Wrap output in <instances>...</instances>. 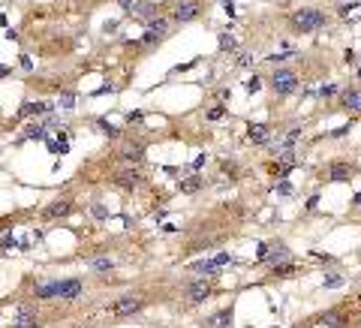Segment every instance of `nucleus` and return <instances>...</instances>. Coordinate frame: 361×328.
I'll list each match as a JSON object with an SVG mask.
<instances>
[{"instance_id": "nucleus-1", "label": "nucleus", "mask_w": 361, "mask_h": 328, "mask_svg": "<svg viewBox=\"0 0 361 328\" xmlns=\"http://www.w3.org/2000/svg\"><path fill=\"white\" fill-rule=\"evenodd\" d=\"M322 27H328V12L325 9L304 6V9H295L289 15V30L292 33H316Z\"/></svg>"}, {"instance_id": "nucleus-2", "label": "nucleus", "mask_w": 361, "mask_h": 328, "mask_svg": "<svg viewBox=\"0 0 361 328\" xmlns=\"http://www.w3.org/2000/svg\"><path fill=\"white\" fill-rule=\"evenodd\" d=\"M145 307H148V298L142 295V292H124V295H117L114 301L106 304V313L114 316V319H127V316L142 313Z\"/></svg>"}, {"instance_id": "nucleus-3", "label": "nucleus", "mask_w": 361, "mask_h": 328, "mask_svg": "<svg viewBox=\"0 0 361 328\" xmlns=\"http://www.w3.org/2000/svg\"><path fill=\"white\" fill-rule=\"evenodd\" d=\"M175 21L169 19V15H157V19H151V21H145V33H142V39H139V45H145V48H157V45H163L169 37H171V27Z\"/></svg>"}, {"instance_id": "nucleus-4", "label": "nucleus", "mask_w": 361, "mask_h": 328, "mask_svg": "<svg viewBox=\"0 0 361 328\" xmlns=\"http://www.w3.org/2000/svg\"><path fill=\"white\" fill-rule=\"evenodd\" d=\"M109 181H112V187L124 190V193H135V190L145 184V172H142V166H130L127 163V166H120Z\"/></svg>"}, {"instance_id": "nucleus-5", "label": "nucleus", "mask_w": 361, "mask_h": 328, "mask_svg": "<svg viewBox=\"0 0 361 328\" xmlns=\"http://www.w3.org/2000/svg\"><path fill=\"white\" fill-rule=\"evenodd\" d=\"M268 84H271V91L277 96H289V94L298 91V73L286 70V66H277V70L268 76Z\"/></svg>"}, {"instance_id": "nucleus-6", "label": "nucleus", "mask_w": 361, "mask_h": 328, "mask_svg": "<svg viewBox=\"0 0 361 328\" xmlns=\"http://www.w3.org/2000/svg\"><path fill=\"white\" fill-rule=\"evenodd\" d=\"M202 9H205L202 0H178V3H171L169 19L175 24H190V21H196L202 15Z\"/></svg>"}, {"instance_id": "nucleus-7", "label": "nucleus", "mask_w": 361, "mask_h": 328, "mask_svg": "<svg viewBox=\"0 0 361 328\" xmlns=\"http://www.w3.org/2000/svg\"><path fill=\"white\" fill-rule=\"evenodd\" d=\"M214 295V286L208 283V280H199V277H193L190 283H187L184 289H181V298H184V304H205Z\"/></svg>"}, {"instance_id": "nucleus-8", "label": "nucleus", "mask_w": 361, "mask_h": 328, "mask_svg": "<svg viewBox=\"0 0 361 328\" xmlns=\"http://www.w3.org/2000/svg\"><path fill=\"white\" fill-rule=\"evenodd\" d=\"M352 316H355V310L349 304H340V307H331V310H325V313H319L316 322L325 325V328H349Z\"/></svg>"}, {"instance_id": "nucleus-9", "label": "nucleus", "mask_w": 361, "mask_h": 328, "mask_svg": "<svg viewBox=\"0 0 361 328\" xmlns=\"http://www.w3.org/2000/svg\"><path fill=\"white\" fill-rule=\"evenodd\" d=\"M358 175V166L355 163H346V160H334L322 169V178L325 181H331V184H346Z\"/></svg>"}, {"instance_id": "nucleus-10", "label": "nucleus", "mask_w": 361, "mask_h": 328, "mask_svg": "<svg viewBox=\"0 0 361 328\" xmlns=\"http://www.w3.org/2000/svg\"><path fill=\"white\" fill-rule=\"evenodd\" d=\"M76 211V199L70 196V193H66V196H57L55 202H51V205H45V211H42V220L45 223H55V220H66V217H70Z\"/></svg>"}, {"instance_id": "nucleus-11", "label": "nucleus", "mask_w": 361, "mask_h": 328, "mask_svg": "<svg viewBox=\"0 0 361 328\" xmlns=\"http://www.w3.org/2000/svg\"><path fill=\"white\" fill-rule=\"evenodd\" d=\"M145 154H148V145L142 139H127V142L117 145V157L124 163H130V166H142Z\"/></svg>"}, {"instance_id": "nucleus-12", "label": "nucleus", "mask_w": 361, "mask_h": 328, "mask_svg": "<svg viewBox=\"0 0 361 328\" xmlns=\"http://www.w3.org/2000/svg\"><path fill=\"white\" fill-rule=\"evenodd\" d=\"M286 262H295V259H292L289 244H286V241H271L268 256H265V265H268V268H277V265H286Z\"/></svg>"}, {"instance_id": "nucleus-13", "label": "nucleus", "mask_w": 361, "mask_h": 328, "mask_svg": "<svg viewBox=\"0 0 361 328\" xmlns=\"http://www.w3.org/2000/svg\"><path fill=\"white\" fill-rule=\"evenodd\" d=\"M81 292H84V280H81V277H63V280H60L57 298H60V301H76Z\"/></svg>"}, {"instance_id": "nucleus-14", "label": "nucleus", "mask_w": 361, "mask_h": 328, "mask_svg": "<svg viewBox=\"0 0 361 328\" xmlns=\"http://www.w3.org/2000/svg\"><path fill=\"white\" fill-rule=\"evenodd\" d=\"M57 292H60V280H39V283H33L30 295L37 301H51V298H57Z\"/></svg>"}, {"instance_id": "nucleus-15", "label": "nucleus", "mask_w": 361, "mask_h": 328, "mask_svg": "<svg viewBox=\"0 0 361 328\" xmlns=\"http://www.w3.org/2000/svg\"><path fill=\"white\" fill-rule=\"evenodd\" d=\"M340 109L346 115H361V91L358 88H349L340 94Z\"/></svg>"}, {"instance_id": "nucleus-16", "label": "nucleus", "mask_w": 361, "mask_h": 328, "mask_svg": "<svg viewBox=\"0 0 361 328\" xmlns=\"http://www.w3.org/2000/svg\"><path fill=\"white\" fill-rule=\"evenodd\" d=\"M190 274H193V277H199V280H211V277H217V274H220V265H214V259H211V262H205V259H202V262H193L190 265Z\"/></svg>"}, {"instance_id": "nucleus-17", "label": "nucleus", "mask_w": 361, "mask_h": 328, "mask_svg": "<svg viewBox=\"0 0 361 328\" xmlns=\"http://www.w3.org/2000/svg\"><path fill=\"white\" fill-rule=\"evenodd\" d=\"M205 187V181H202V175L199 172H190V175H184L181 178V184H178V190L184 196H193V193H199V190Z\"/></svg>"}, {"instance_id": "nucleus-18", "label": "nucleus", "mask_w": 361, "mask_h": 328, "mask_svg": "<svg viewBox=\"0 0 361 328\" xmlns=\"http://www.w3.org/2000/svg\"><path fill=\"white\" fill-rule=\"evenodd\" d=\"M133 15H135V19H142V21H151V19H157V15H163V6L151 3V0H142V3H135Z\"/></svg>"}, {"instance_id": "nucleus-19", "label": "nucleus", "mask_w": 361, "mask_h": 328, "mask_svg": "<svg viewBox=\"0 0 361 328\" xmlns=\"http://www.w3.org/2000/svg\"><path fill=\"white\" fill-rule=\"evenodd\" d=\"M247 135H250L253 145H268V139H271V127H268V124H250V127H247Z\"/></svg>"}, {"instance_id": "nucleus-20", "label": "nucleus", "mask_w": 361, "mask_h": 328, "mask_svg": "<svg viewBox=\"0 0 361 328\" xmlns=\"http://www.w3.org/2000/svg\"><path fill=\"white\" fill-rule=\"evenodd\" d=\"M220 247V238H196L187 244V253H196V250H214Z\"/></svg>"}, {"instance_id": "nucleus-21", "label": "nucleus", "mask_w": 361, "mask_h": 328, "mask_svg": "<svg viewBox=\"0 0 361 328\" xmlns=\"http://www.w3.org/2000/svg\"><path fill=\"white\" fill-rule=\"evenodd\" d=\"M289 172H292V166H289V163H283L280 157L274 160V163H268V175H271V178H280V181H283V178L289 175Z\"/></svg>"}, {"instance_id": "nucleus-22", "label": "nucleus", "mask_w": 361, "mask_h": 328, "mask_svg": "<svg viewBox=\"0 0 361 328\" xmlns=\"http://www.w3.org/2000/svg\"><path fill=\"white\" fill-rule=\"evenodd\" d=\"M220 172H223V178H229V181L241 178V166L235 160H220Z\"/></svg>"}, {"instance_id": "nucleus-23", "label": "nucleus", "mask_w": 361, "mask_h": 328, "mask_svg": "<svg viewBox=\"0 0 361 328\" xmlns=\"http://www.w3.org/2000/svg\"><path fill=\"white\" fill-rule=\"evenodd\" d=\"M298 271H301V268H298L295 262H286V265H277V268H271L268 274H271V277H277V280H280V277H295Z\"/></svg>"}, {"instance_id": "nucleus-24", "label": "nucleus", "mask_w": 361, "mask_h": 328, "mask_svg": "<svg viewBox=\"0 0 361 328\" xmlns=\"http://www.w3.org/2000/svg\"><path fill=\"white\" fill-rule=\"evenodd\" d=\"M112 268H114L112 259H91V271L96 274H112Z\"/></svg>"}, {"instance_id": "nucleus-25", "label": "nucleus", "mask_w": 361, "mask_h": 328, "mask_svg": "<svg viewBox=\"0 0 361 328\" xmlns=\"http://www.w3.org/2000/svg\"><path fill=\"white\" fill-rule=\"evenodd\" d=\"M42 112H48V106H42V102H24L21 112H19V117H27V115H42Z\"/></svg>"}, {"instance_id": "nucleus-26", "label": "nucleus", "mask_w": 361, "mask_h": 328, "mask_svg": "<svg viewBox=\"0 0 361 328\" xmlns=\"http://www.w3.org/2000/svg\"><path fill=\"white\" fill-rule=\"evenodd\" d=\"M45 130H48V124H30L24 130V139H45Z\"/></svg>"}, {"instance_id": "nucleus-27", "label": "nucleus", "mask_w": 361, "mask_h": 328, "mask_svg": "<svg viewBox=\"0 0 361 328\" xmlns=\"http://www.w3.org/2000/svg\"><path fill=\"white\" fill-rule=\"evenodd\" d=\"M48 151H51V154H66V151H70V148H66V135H60V139H51V142H48Z\"/></svg>"}, {"instance_id": "nucleus-28", "label": "nucleus", "mask_w": 361, "mask_h": 328, "mask_svg": "<svg viewBox=\"0 0 361 328\" xmlns=\"http://www.w3.org/2000/svg\"><path fill=\"white\" fill-rule=\"evenodd\" d=\"M238 45H235V39L229 37V33H220V51H226V55H232Z\"/></svg>"}, {"instance_id": "nucleus-29", "label": "nucleus", "mask_w": 361, "mask_h": 328, "mask_svg": "<svg viewBox=\"0 0 361 328\" xmlns=\"http://www.w3.org/2000/svg\"><path fill=\"white\" fill-rule=\"evenodd\" d=\"M214 265H235V259H232L229 253H217V256H214Z\"/></svg>"}, {"instance_id": "nucleus-30", "label": "nucleus", "mask_w": 361, "mask_h": 328, "mask_svg": "<svg viewBox=\"0 0 361 328\" xmlns=\"http://www.w3.org/2000/svg\"><path fill=\"white\" fill-rule=\"evenodd\" d=\"M99 130L106 133V135H112V139H117V135H120V130H117V127H109L106 120H99Z\"/></svg>"}, {"instance_id": "nucleus-31", "label": "nucleus", "mask_w": 361, "mask_h": 328, "mask_svg": "<svg viewBox=\"0 0 361 328\" xmlns=\"http://www.w3.org/2000/svg\"><path fill=\"white\" fill-rule=\"evenodd\" d=\"M340 283H343L340 274H328V277H325V289H334V286H340Z\"/></svg>"}, {"instance_id": "nucleus-32", "label": "nucleus", "mask_w": 361, "mask_h": 328, "mask_svg": "<svg viewBox=\"0 0 361 328\" xmlns=\"http://www.w3.org/2000/svg\"><path fill=\"white\" fill-rule=\"evenodd\" d=\"M259 88H262V78H259V76H253V78H247V91H250V94H256V91H259Z\"/></svg>"}, {"instance_id": "nucleus-33", "label": "nucleus", "mask_w": 361, "mask_h": 328, "mask_svg": "<svg viewBox=\"0 0 361 328\" xmlns=\"http://www.w3.org/2000/svg\"><path fill=\"white\" fill-rule=\"evenodd\" d=\"M223 115H226V109H223V106H214V109H208V120H220Z\"/></svg>"}, {"instance_id": "nucleus-34", "label": "nucleus", "mask_w": 361, "mask_h": 328, "mask_svg": "<svg viewBox=\"0 0 361 328\" xmlns=\"http://www.w3.org/2000/svg\"><path fill=\"white\" fill-rule=\"evenodd\" d=\"M334 94H337V88H334V84H328V88L319 91V99H328V96H334Z\"/></svg>"}, {"instance_id": "nucleus-35", "label": "nucleus", "mask_w": 361, "mask_h": 328, "mask_svg": "<svg viewBox=\"0 0 361 328\" xmlns=\"http://www.w3.org/2000/svg\"><path fill=\"white\" fill-rule=\"evenodd\" d=\"M277 193H280V196H292V184L280 181V184H277Z\"/></svg>"}, {"instance_id": "nucleus-36", "label": "nucleus", "mask_w": 361, "mask_h": 328, "mask_svg": "<svg viewBox=\"0 0 361 328\" xmlns=\"http://www.w3.org/2000/svg\"><path fill=\"white\" fill-rule=\"evenodd\" d=\"M268 247H271V241H262V244H259V262H265V256H268Z\"/></svg>"}, {"instance_id": "nucleus-37", "label": "nucleus", "mask_w": 361, "mask_h": 328, "mask_svg": "<svg viewBox=\"0 0 361 328\" xmlns=\"http://www.w3.org/2000/svg\"><path fill=\"white\" fill-rule=\"evenodd\" d=\"M316 205H319V193H313L310 199H307V211H313V208H316Z\"/></svg>"}, {"instance_id": "nucleus-38", "label": "nucleus", "mask_w": 361, "mask_h": 328, "mask_svg": "<svg viewBox=\"0 0 361 328\" xmlns=\"http://www.w3.org/2000/svg\"><path fill=\"white\" fill-rule=\"evenodd\" d=\"M15 244V238H9V235H3V241H0V247H3V250H9Z\"/></svg>"}, {"instance_id": "nucleus-39", "label": "nucleus", "mask_w": 361, "mask_h": 328, "mask_svg": "<svg viewBox=\"0 0 361 328\" xmlns=\"http://www.w3.org/2000/svg\"><path fill=\"white\" fill-rule=\"evenodd\" d=\"M94 214H96L99 220H106V217H109V214H106V208H102V205H94Z\"/></svg>"}, {"instance_id": "nucleus-40", "label": "nucleus", "mask_w": 361, "mask_h": 328, "mask_svg": "<svg viewBox=\"0 0 361 328\" xmlns=\"http://www.w3.org/2000/svg\"><path fill=\"white\" fill-rule=\"evenodd\" d=\"M349 127H352V124H346V127H340V130H334L331 135H334V139H340V135H346V133H349Z\"/></svg>"}, {"instance_id": "nucleus-41", "label": "nucleus", "mask_w": 361, "mask_h": 328, "mask_svg": "<svg viewBox=\"0 0 361 328\" xmlns=\"http://www.w3.org/2000/svg\"><path fill=\"white\" fill-rule=\"evenodd\" d=\"M250 60H253V58H250V55H238V66H247V63H250Z\"/></svg>"}, {"instance_id": "nucleus-42", "label": "nucleus", "mask_w": 361, "mask_h": 328, "mask_svg": "<svg viewBox=\"0 0 361 328\" xmlns=\"http://www.w3.org/2000/svg\"><path fill=\"white\" fill-rule=\"evenodd\" d=\"M343 60H346V63H355V51L349 48V51H346V55H343Z\"/></svg>"}, {"instance_id": "nucleus-43", "label": "nucleus", "mask_w": 361, "mask_h": 328, "mask_svg": "<svg viewBox=\"0 0 361 328\" xmlns=\"http://www.w3.org/2000/svg\"><path fill=\"white\" fill-rule=\"evenodd\" d=\"M117 30V21H106V33H114Z\"/></svg>"}, {"instance_id": "nucleus-44", "label": "nucleus", "mask_w": 361, "mask_h": 328, "mask_svg": "<svg viewBox=\"0 0 361 328\" xmlns=\"http://www.w3.org/2000/svg\"><path fill=\"white\" fill-rule=\"evenodd\" d=\"M202 166H205V157H196V160H193V172H196V169H202Z\"/></svg>"}, {"instance_id": "nucleus-45", "label": "nucleus", "mask_w": 361, "mask_h": 328, "mask_svg": "<svg viewBox=\"0 0 361 328\" xmlns=\"http://www.w3.org/2000/svg\"><path fill=\"white\" fill-rule=\"evenodd\" d=\"M352 205H361V193H355V196H352Z\"/></svg>"}, {"instance_id": "nucleus-46", "label": "nucleus", "mask_w": 361, "mask_h": 328, "mask_svg": "<svg viewBox=\"0 0 361 328\" xmlns=\"http://www.w3.org/2000/svg\"><path fill=\"white\" fill-rule=\"evenodd\" d=\"M358 76H361V66H358Z\"/></svg>"}, {"instance_id": "nucleus-47", "label": "nucleus", "mask_w": 361, "mask_h": 328, "mask_svg": "<svg viewBox=\"0 0 361 328\" xmlns=\"http://www.w3.org/2000/svg\"><path fill=\"white\" fill-rule=\"evenodd\" d=\"M247 328H253V325H247Z\"/></svg>"}]
</instances>
